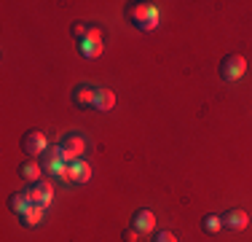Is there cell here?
Listing matches in <instances>:
<instances>
[{"instance_id":"13","label":"cell","mask_w":252,"mask_h":242,"mask_svg":"<svg viewBox=\"0 0 252 242\" xmlns=\"http://www.w3.org/2000/svg\"><path fill=\"white\" fill-rule=\"evenodd\" d=\"M43 210L46 207H38V204H30V207L25 210V213L19 215V221H22V226H27V229H32V226H38L40 221H43Z\"/></svg>"},{"instance_id":"4","label":"cell","mask_w":252,"mask_h":242,"mask_svg":"<svg viewBox=\"0 0 252 242\" xmlns=\"http://www.w3.org/2000/svg\"><path fill=\"white\" fill-rule=\"evenodd\" d=\"M22 151L27 156H32V159H38V156H43L49 151V140H46V135L40 129H30L22 137Z\"/></svg>"},{"instance_id":"18","label":"cell","mask_w":252,"mask_h":242,"mask_svg":"<svg viewBox=\"0 0 252 242\" xmlns=\"http://www.w3.org/2000/svg\"><path fill=\"white\" fill-rule=\"evenodd\" d=\"M153 242H177V237L169 232V229H161V232L153 234Z\"/></svg>"},{"instance_id":"19","label":"cell","mask_w":252,"mask_h":242,"mask_svg":"<svg viewBox=\"0 0 252 242\" xmlns=\"http://www.w3.org/2000/svg\"><path fill=\"white\" fill-rule=\"evenodd\" d=\"M86 40H92V43H102V30L99 27H89Z\"/></svg>"},{"instance_id":"20","label":"cell","mask_w":252,"mask_h":242,"mask_svg":"<svg viewBox=\"0 0 252 242\" xmlns=\"http://www.w3.org/2000/svg\"><path fill=\"white\" fill-rule=\"evenodd\" d=\"M126 240H129V242L137 240V232H134V229H129V232H126Z\"/></svg>"},{"instance_id":"6","label":"cell","mask_w":252,"mask_h":242,"mask_svg":"<svg viewBox=\"0 0 252 242\" xmlns=\"http://www.w3.org/2000/svg\"><path fill=\"white\" fill-rule=\"evenodd\" d=\"M40 167H43V175H59V178H64L67 161H64L62 154H59V145L57 148H49L43 156H40Z\"/></svg>"},{"instance_id":"1","label":"cell","mask_w":252,"mask_h":242,"mask_svg":"<svg viewBox=\"0 0 252 242\" xmlns=\"http://www.w3.org/2000/svg\"><path fill=\"white\" fill-rule=\"evenodd\" d=\"M126 16H129V22L137 30H156L158 27V19H161V11L156 3H129Z\"/></svg>"},{"instance_id":"5","label":"cell","mask_w":252,"mask_h":242,"mask_svg":"<svg viewBox=\"0 0 252 242\" xmlns=\"http://www.w3.org/2000/svg\"><path fill=\"white\" fill-rule=\"evenodd\" d=\"M30 204H38V207H49L54 199V186L51 180H38V183H30V189L25 191Z\"/></svg>"},{"instance_id":"15","label":"cell","mask_w":252,"mask_h":242,"mask_svg":"<svg viewBox=\"0 0 252 242\" xmlns=\"http://www.w3.org/2000/svg\"><path fill=\"white\" fill-rule=\"evenodd\" d=\"M8 207H11V213L22 215V213H25V210L30 207V199H27V194H25V191H19V194H11V199H8Z\"/></svg>"},{"instance_id":"16","label":"cell","mask_w":252,"mask_h":242,"mask_svg":"<svg viewBox=\"0 0 252 242\" xmlns=\"http://www.w3.org/2000/svg\"><path fill=\"white\" fill-rule=\"evenodd\" d=\"M201 229H204V234H218L223 229V221H220V215H204Z\"/></svg>"},{"instance_id":"2","label":"cell","mask_w":252,"mask_h":242,"mask_svg":"<svg viewBox=\"0 0 252 242\" xmlns=\"http://www.w3.org/2000/svg\"><path fill=\"white\" fill-rule=\"evenodd\" d=\"M244 73H247V59H244L242 54H225V57L220 59V78H223L225 83L239 81Z\"/></svg>"},{"instance_id":"9","label":"cell","mask_w":252,"mask_h":242,"mask_svg":"<svg viewBox=\"0 0 252 242\" xmlns=\"http://www.w3.org/2000/svg\"><path fill=\"white\" fill-rule=\"evenodd\" d=\"M220 221H223V229H231V232H242V229L250 226V215L244 213V210H239V207L223 213V215H220Z\"/></svg>"},{"instance_id":"11","label":"cell","mask_w":252,"mask_h":242,"mask_svg":"<svg viewBox=\"0 0 252 242\" xmlns=\"http://www.w3.org/2000/svg\"><path fill=\"white\" fill-rule=\"evenodd\" d=\"M19 175L27 180V183H38L40 175H43V167H40V161H38V159H27L25 164L19 167Z\"/></svg>"},{"instance_id":"10","label":"cell","mask_w":252,"mask_h":242,"mask_svg":"<svg viewBox=\"0 0 252 242\" xmlns=\"http://www.w3.org/2000/svg\"><path fill=\"white\" fill-rule=\"evenodd\" d=\"M92 108H97L99 113L113 111V108H116V92H110V89H97V92H94Z\"/></svg>"},{"instance_id":"17","label":"cell","mask_w":252,"mask_h":242,"mask_svg":"<svg viewBox=\"0 0 252 242\" xmlns=\"http://www.w3.org/2000/svg\"><path fill=\"white\" fill-rule=\"evenodd\" d=\"M70 33H73V38L83 40V38H86V33H89V24H83V22H75L73 27H70Z\"/></svg>"},{"instance_id":"14","label":"cell","mask_w":252,"mask_h":242,"mask_svg":"<svg viewBox=\"0 0 252 242\" xmlns=\"http://www.w3.org/2000/svg\"><path fill=\"white\" fill-rule=\"evenodd\" d=\"M102 43H92V40H78V54H81V57H86V59H94V57H99L102 54Z\"/></svg>"},{"instance_id":"8","label":"cell","mask_w":252,"mask_h":242,"mask_svg":"<svg viewBox=\"0 0 252 242\" xmlns=\"http://www.w3.org/2000/svg\"><path fill=\"white\" fill-rule=\"evenodd\" d=\"M64 180H73V183H89V180H92V164L83 161V159L67 164V169H64Z\"/></svg>"},{"instance_id":"3","label":"cell","mask_w":252,"mask_h":242,"mask_svg":"<svg viewBox=\"0 0 252 242\" xmlns=\"http://www.w3.org/2000/svg\"><path fill=\"white\" fill-rule=\"evenodd\" d=\"M83 151H86V143H83V137L78 135V132H67V135L59 140V154H62V159L67 161V164H73L83 156Z\"/></svg>"},{"instance_id":"7","label":"cell","mask_w":252,"mask_h":242,"mask_svg":"<svg viewBox=\"0 0 252 242\" xmlns=\"http://www.w3.org/2000/svg\"><path fill=\"white\" fill-rule=\"evenodd\" d=\"M131 229H134L137 234H148L156 229V213L148 207H140L134 215H131Z\"/></svg>"},{"instance_id":"12","label":"cell","mask_w":252,"mask_h":242,"mask_svg":"<svg viewBox=\"0 0 252 242\" xmlns=\"http://www.w3.org/2000/svg\"><path fill=\"white\" fill-rule=\"evenodd\" d=\"M94 92H97V89L86 86V83L75 86V89H73V105H75V108H89V105L94 102Z\"/></svg>"}]
</instances>
